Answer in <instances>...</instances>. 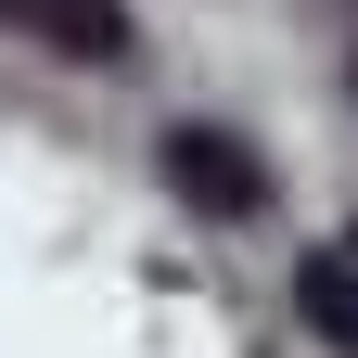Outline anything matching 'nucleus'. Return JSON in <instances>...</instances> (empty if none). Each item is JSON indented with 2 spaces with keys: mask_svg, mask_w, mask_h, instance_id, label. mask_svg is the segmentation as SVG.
Wrapping results in <instances>:
<instances>
[{
  "mask_svg": "<svg viewBox=\"0 0 358 358\" xmlns=\"http://www.w3.org/2000/svg\"><path fill=\"white\" fill-rule=\"evenodd\" d=\"M166 192L205 205V217H256L268 179H256V154L231 141V128H166Z\"/></svg>",
  "mask_w": 358,
  "mask_h": 358,
  "instance_id": "1",
  "label": "nucleus"
},
{
  "mask_svg": "<svg viewBox=\"0 0 358 358\" xmlns=\"http://www.w3.org/2000/svg\"><path fill=\"white\" fill-rule=\"evenodd\" d=\"M13 26L52 38V52H77V64H115L128 52V13H115V0H13Z\"/></svg>",
  "mask_w": 358,
  "mask_h": 358,
  "instance_id": "2",
  "label": "nucleus"
},
{
  "mask_svg": "<svg viewBox=\"0 0 358 358\" xmlns=\"http://www.w3.org/2000/svg\"><path fill=\"white\" fill-rule=\"evenodd\" d=\"M294 320L320 333L333 358H358V256H307L294 268Z\"/></svg>",
  "mask_w": 358,
  "mask_h": 358,
  "instance_id": "3",
  "label": "nucleus"
},
{
  "mask_svg": "<svg viewBox=\"0 0 358 358\" xmlns=\"http://www.w3.org/2000/svg\"><path fill=\"white\" fill-rule=\"evenodd\" d=\"M0 13H13V0H0Z\"/></svg>",
  "mask_w": 358,
  "mask_h": 358,
  "instance_id": "4",
  "label": "nucleus"
}]
</instances>
